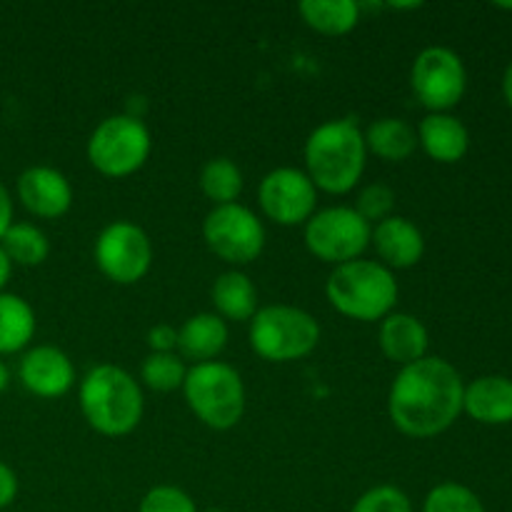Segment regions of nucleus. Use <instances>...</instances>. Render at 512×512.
Masks as SVG:
<instances>
[{"label":"nucleus","mask_w":512,"mask_h":512,"mask_svg":"<svg viewBox=\"0 0 512 512\" xmlns=\"http://www.w3.org/2000/svg\"><path fill=\"white\" fill-rule=\"evenodd\" d=\"M463 393L458 370L448 360L428 355L395 375L388 393L390 423L408 438H435L463 413Z\"/></svg>","instance_id":"1"},{"label":"nucleus","mask_w":512,"mask_h":512,"mask_svg":"<svg viewBox=\"0 0 512 512\" xmlns=\"http://www.w3.org/2000/svg\"><path fill=\"white\" fill-rule=\"evenodd\" d=\"M305 173L323 193L345 195L355 190L365 173L368 148L363 128L355 118H335L320 123L305 140Z\"/></svg>","instance_id":"2"},{"label":"nucleus","mask_w":512,"mask_h":512,"mask_svg":"<svg viewBox=\"0 0 512 512\" xmlns=\"http://www.w3.org/2000/svg\"><path fill=\"white\" fill-rule=\"evenodd\" d=\"M85 423L105 438H123L143 420V388L128 370L100 363L85 373L78 388Z\"/></svg>","instance_id":"3"},{"label":"nucleus","mask_w":512,"mask_h":512,"mask_svg":"<svg viewBox=\"0 0 512 512\" xmlns=\"http://www.w3.org/2000/svg\"><path fill=\"white\" fill-rule=\"evenodd\" d=\"M398 280L378 260L358 258L333 268L325 283V298L340 315L358 323L388 318L398 303Z\"/></svg>","instance_id":"4"},{"label":"nucleus","mask_w":512,"mask_h":512,"mask_svg":"<svg viewBox=\"0 0 512 512\" xmlns=\"http://www.w3.org/2000/svg\"><path fill=\"white\" fill-rule=\"evenodd\" d=\"M183 395L195 418L210 430H230L243 420L245 385L235 368L220 360L188 368Z\"/></svg>","instance_id":"5"},{"label":"nucleus","mask_w":512,"mask_h":512,"mask_svg":"<svg viewBox=\"0 0 512 512\" xmlns=\"http://www.w3.org/2000/svg\"><path fill=\"white\" fill-rule=\"evenodd\" d=\"M250 348L268 363L303 360L318 348L320 325L295 305H265L250 318Z\"/></svg>","instance_id":"6"},{"label":"nucleus","mask_w":512,"mask_h":512,"mask_svg":"<svg viewBox=\"0 0 512 512\" xmlns=\"http://www.w3.org/2000/svg\"><path fill=\"white\" fill-rule=\"evenodd\" d=\"M153 138L143 118L118 113L100 120L88 138V163L110 180L135 175L150 158Z\"/></svg>","instance_id":"7"},{"label":"nucleus","mask_w":512,"mask_h":512,"mask_svg":"<svg viewBox=\"0 0 512 512\" xmlns=\"http://www.w3.org/2000/svg\"><path fill=\"white\" fill-rule=\"evenodd\" d=\"M370 238H373V225L365 223L355 208L348 205L318 210L303 230L305 248L310 250V255L333 268L363 258Z\"/></svg>","instance_id":"8"},{"label":"nucleus","mask_w":512,"mask_h":512,"mask_svg":"<svg viewBox=\"0 0 512 512\" xmlns=\"http://www.w3.org/2000/svg\"><path fill=\"white\" fill-rule=\"evenodd\" d=\"M265 238L263 220L240 203L218 205L203 220V240L210 253L235 270L260 258Z\"/></svg>","instance_id":"9"},{"label":"nucleus","mask_w":512,"mask_h":512,"mask_svg":"<svg viewBox=\"0 0 512 512\" xmlns=\"http://www.w3.org/2000/svg\"><path fill=\"white\" fill-rule=\"evenodd\" d=\"M93 258L100 273L115 285H135L150 273L153 243L140 225L113 220L95 238Z\"/></svg>","instance_id":"10"},{"label":"nucleus","mask_w":512,"mask_h":512,"mask_svg":"<svg viewBox=\"0 0 512 512\" xmlns=\"http://www.w3.org/2000/svg\"><path fill=\"white\" fill-rule=\"evenodd\" d=\"M410 88L423 108L430 113H448L463 100L468 88V73L455 50L430 45L420 50L410 70Z\"/></svg>","instance_id":"11"},{"label":"nucleus","mask_w":512,"mask_h":512,"mask_svg":"<svg viewBox=\"0 0 512 512\" xmlns=\"http://www.w3.org/2000/svg\"><path fill=\"white\" fill-rule=\"evenodd\" d=\"M258 203L265 218L283 228L305 225L318 213V188L300 168H275L260 180Z\"/></svg>","instance_id":"12"},{"label":"nucleus","mask_w":512,"mask_h":512,"mask_svg":"<svg viewBox=\"0 0 512 512\" xmlns=\"http://www.w3.org/2000/svg\"><path fill=\"white\" fill-rule=\"evenodd\" d=\"M20 205L40 220H58L73 205V185L50 165H30L15 180Z\"/></svg>","instance_id":"13"},{"label":"nucleus","mask_w":512,"mask_h":512,"mask_svg":"<svg viewBox=\"0 0 512 512\" xmlns=\"http://www.w3.org/2000/svg\"><path fill=\"white\" fill-rule=\"evenodd\" d=\"M18 378L35 398L55 400L75 385V368L73 360L55 345H35L20 358Z\"/></svg>","instance_id":"14"},{"label":"nucleus","mask_w":512,"mask_h":512,"mask_svg":"<svg viewBox=\"0 0 512 512\" xmlns=\"http://www.w3.org/2000/svg\"><path fill=\"white\" fill-rule=\"evenodd\" d=\"M370 245L378 253V263L388 270H408L418 265L425 255V238L415 223L403 215H390L383 223L373 225Z\"/></svg>","instance_id":"15"},{"label":"nucleus","mask_w":512,"mask_h":512,"mask_svg":"<svg viewBox=\"0 0 512 512\" xmlns=\"http://www.w3.org/2000/svg\"><path fill=\"white\" fill-rule=\"evenodd\" d=\"M378 343L390 363L405 368V365H413L418 363V360L428 358L430 335L428 328L423 325V320L415 318V315L410 313H398V310H393L388 318L380 320Z\"/></svg>","instance_id":"16"},{"label":"nucleus","mask_w":512,"mask_h":512,"mask_svg":"<svg viewBox=\"0 0 512 512\" xmlns=\"http://www.w3.org/2000/svg\"><path fill=\"white\" fill-rule=\"evenodd\" d=\"M463 410L483 425L512 423V380L503 375H483L465 385Z\"/></svg>","instance_id":"17"},{"label":"nucleus","mask_w":512,"mask_h":512,"mask_svg":"<svg viewBox=\"0 0 512 512\" xmlns=\"http://www.w3.org/2000/svg\"><path fill=\"white\" fill-rule=\"evenodd\" d=\"M418 145H423L425 153L435 163H458L465 158L470 148V133L450 113H428L418 125Z\"/></svg>","instance_id":"18"},{"label":"nucleus","mask_w":512,"mask_h":512,"mask_svg":"<svg viewBox=\"0 0 512 512\" xmlns=\"http://www.w3.org/2000/svg\"><path fill=\"white\" fill-rule=\"evenodd\" d=\"M228 323L215 313H198L178 328L180 358L193 360V365L218 360L228 345Z\"/></svg>","instance_id":"19"},{"label":"nucleus","mask_w":512,"mask_h":512,"mask_svg":"<svg viewBox=\"0 0 512 512\" xmlns=\"http://www.w3.org/2000/svg\"><path fill=\"white\" fill-rule=\"evenodd\" d=\"M210 300L215 305V315H220L225 323H245L258 313V290L243 270L233 268L220 273L210 288Z\"/></svg>","instance_id":"20"},{"label":"nucleus","mask_w":512,"mask_h":512,"mask_svg":"<svg viewBox=\"0 0 512 512\" xmlns=\"http://www.w3.org/2000/svg\"><path fill=\"white\" fill-rule=\"evenodd\" d=\"M368 155L383 163H405L418 148V133L403 118H378L363 130Z\"/></svg>","instance_id":"21"},{"label":"nucleus","mask_w":512,"mask_h":512,"mask_svg":"<svg viewBox=\"0 0 512 512\" xmlns=\"http://www.w3.org/2000/svg\"><path fill=\"white\" fill-rule=\"evenodd\" d=\"M298 13L310 30L328 38H340L360 23L363 5L355 0H303Z\"/></svg>","instance_id":"22"},{"label":"nucleus","mask_w":512,"mask_h":512,"mask_svg":"<svg viewBox=\"0 0 512 512\" xmlns=\"http://www.w3.org/2000/svg\"><path fill=\"white\" fill-rule=\"evenodd\" d=\"M35 338V310L15 293H0V358L23 353Z\"/></svg>","instance_id":"23"},{"label":"nucleus","mask_w":512,"mask_h":512,"mask_svg":"<svg viewBox=\"0 0 512 512\" xmlns=\"http://www.w3.org/2000/svg\"><path fill=\"white\" fill-rule=\"evenodd\" d=\"M0 248L5 250L8 260L13 265H23V268H38L48 260L50 255V240L38 225L33 223H13L8 233L0 240Z\"/></svg>","instance_id":"24"},{"label":"nucleus","mask_w":512,"mask_h":512,"mask_svg":"<svg viewBox=\"0 0 512 512\" xmlns=\"http://www.w3.org/2000/svg\"><path fill=\"white\" fill-rule=\"evenodd\" d=\"M198 183L205 198L213 203V208H218V205L238 203L245 180H243V173H240V168L233 163V160L213 158L203 165Z\"/></svg>","instance_id":"25"},{"label":"nucleus","mask_w":512,"mask_h":512,"mask_svg":"<svg viewBox=\"0 0 512 512\" xmlns=\"http://www.w3.org/2000/svg\"><path fill=\"white\" fill-rule=\"evenodd\" d=\"M185 375H188V368L178 353H150L140 365V380L145 383V388L155 390V393L183 390Z\"/></svg>","instance_id":"26"},{"label":"nucleus","mask_w":512,"mask_h":512,"mask_svg":"<svg viewBox=\"0 0 512 512\" xmlns=\"http://www.w3.org/2000/svg\"><path fill=\"white\" fill-rule=\"evenodd\" d=\"M423 512H485V505L465 485L440 483L425 495Z\"/></svg>","instance_id":"27"},{"label":"nucleus","mask_w":512,"mask_h":512,"mask_svg":"<svg viewBox=\"0 0 512 512\" xmlns=\"http://www.w3.org/2000/svg\"><path fill=\"white\" fill-rule=\"evenodd\" d=\"M355 213L370 225L383 223L385 218H390L395 210V190L385 183H370L365 185L358 193V200H355Z\"/></svg>","instance_id":"28"},{"label":"nucleus","mask_w":512,"mask_h":512,"mask_svg":"<svg viewBox=\"0 0 512 512\" xmlns=\"http://www.w3.org/2000/svg\"><path fill=\"white\" fill-rule=\"evenodd\" d=\"M350 512H413V500L398 485H375L355 500Z\"/></svg>","instance_id":"29"},{"label":"nucleus","mask_w":512,"mask_h":512,"mask_svg":"<svg viewBox=\"0 0 512 512\" xmlns=\"http://www.w3.org/2000/svg\"><path fill=\"white\" fill-rule=\"evenodd\" d=\"M138 512H200L195 500L175 485H155L140 500Z\"/></svg>","instance_id":"30"},{"label":"nucleus","mask_w":512,"mask_h":512,"mask_svg":"<svg viewBox=\"0 0 512 512\" xmlns=\"http://www.w3.org/2000/svg\"><path fill=\"white\" fill-rule=\"evenodd\" d=\"M150 353H175L178 350V328L168 323H158L148 330Z\"/></svg>","instance_id":"31"},{"label":"nucleus","mask_w":512,"mask_h":512,"mask_svg":"<svg viewBox=\"0 0 512 512\" xmlns=\"http://www.w3.org/2000/svg\"><path fill=\"white\" fill-rule=\"evenodd\" d=\"M18 475H15V470L10 468L8 463H3L0 460V512H5L10 508V505L15 503V498H18Z\"/></svg>","instance_id":"32"},{"label":"nucleus","mask_w":512,"mask_h":512,"mask_svg":"<svg viewBox=\"0 0 512 512\" xmlns=\"http://www.w3.org/2000/svg\"><path fill=\"white\" fill-rule=\"evenodd\" d=\"M13 223V198H10V190L0 180V240H3V235L8 233V228Z\"/></svg>","instance_id":"33"},{"label":"nucleus","mask_w":512,"mask_h":512,"mask_svg":"<svg viewBox=\"0 0 512 512\" xmlns=\"http://www.w3.org/2000/svg\"><path fill=\"white\" fill-rule=\"evenodd\" d=\"M10 275H13V263L8 260L5 250L0 248V293H5V285H8Z\"/></svg>","instance_id":"34"},{"label":"nucleus","mask_w":512,"mask_h":512,"mask_svg":"<svg viewBox=\"0 0 512 512\" xmlns=\"http://www.w3.org/2000/svg\"><path fill=\"white\" fill-rule=\"evenodd\" d=\"M503 93H505V100H508V105L512 108V63L508 65V70H505V78H503Z\"/></svg>","instance_id":"35"},{"label":"nucleus","mask_w":512,"mask_h":512,"mask_svg":"<svg viewBox=\"0 0 512 512\" xmlns=\"http://www.w3.org/2000/svg\"><path fill=\"white\" fill-rule=\"evenodd\" d=\"M8 385H10V370H8V365L3 363V358H0V395L8 390Z\"/></svg>","instance_id":"36"},{"label":"nucleus","mask_w":512,"mask_h":512,"mask_svg":"<svg viewBox=\"0 0 512 512\" xmlns=\"http://www.w3.org/2000/svg\"><path fill=\"white\" fill-rule=\"evenodd\" d=\"M388 8H393V10H415V8H420V3H390Z\"/></svg>","instance_id":"37"},{"label":"nucleus","mask_w":512,"mask_h":512,"mask_svg":"<svg viewBox=\"0 0 512 512\" xmlns=\"http://www.w3.org/2000/svg\"><path fill=\"white\" fill-rule=\"evenodd\" d=\"M200 512H228V510H223V508H208V510H200Z\"/></svg>","instance_id":"38"}]
</instances>
